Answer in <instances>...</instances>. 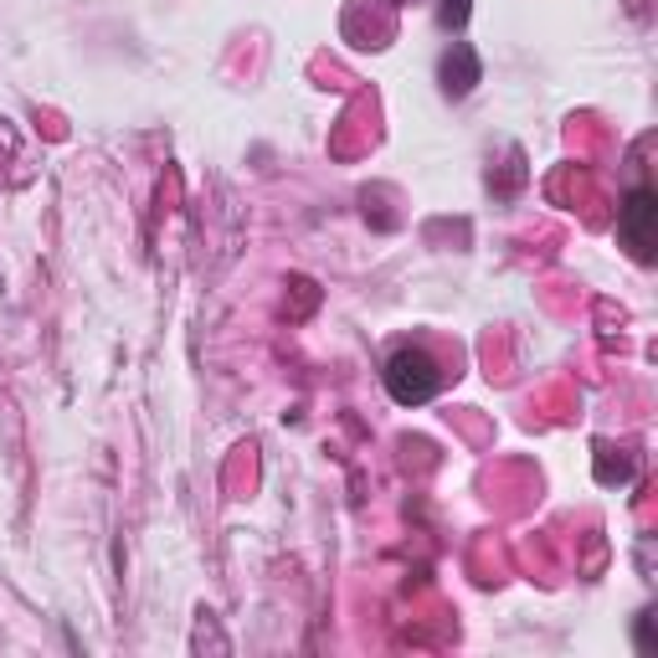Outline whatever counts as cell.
<instances>
[{
	"instance_id": "obj_2",
	"label": "cell",
	"mask_w": 658,
	"mask_h": 658,
	"mask_svg": "<svg viewBox=\"0 0 658 658\" xmlns=\"http://www.w3.org/2000/svg\"><path fill=\"white\" fill-rule=\"evenodd\" d=\"M618 242L628 248V257L633 263H654L658 257V195L648 180H638L633 191L622 195V206H618Z\"/></svg>"
},
{
	"instance_id": "obj_3",
	"label": "cell",
	"mask_w": 658,
	"mask_h": 658,
	"mask_svg": "<svg viewBox=\"0 0 658 658\" xmlns=\"http://www.w3.org/2000/svg\"><path fill=\"white\" fill-rule=\"evenodd\" d=\"M438 83H443L447 98H468L473 93V83H484V62H479V52L468 47V41H453L443 52V62H438Z\"/></svg>"
},
{
	"instance_id": "obj_6",
	"label": "cell",
	"mask_w": 658,
	"mask_h": 658,
	"mask_svg": "<svg viewBox=\"0 0 658 658\" xmlns=\"http://www.w3.org/2000/svg\"><path fill=\"white\" fill-rule=\"evenodd\" d=\"M638 654H654V618L648 612L638 618Z\"/></svg>"
},
{
	"instance_id": "obj_5",
	"label": "cell",
	"mask_w": 658,
	"mask_h": 658,
	"mask_svg": "<svg viewBox=\"0 0 658 658\" xmlns=\"http://www.w3.org/2000/svg\"><path fill=\"white\" fill-rule=\"evenodd\" d=\"M438 21H443V26H464V21H468V0H443V5H438Z\"/></svg>"
},
{
	"instance_id": "obj_4",
	"label": "cell",
	"mask_w": 658,
	"mask_h": 658,
	"mask_svg": "<svg viewBox=\"0 0 658 658\" xmlns=\"http://www.w3.org/2000/svg\"><path fill=\"white\" fill-rule=\"evenodd\" d=\"M633 458H618V464H612V453H607V443L597 447V479L602 484H612V479H618V484H628V479H633Z\"/></svg>"
},
{
	"instance_id": "obj_1",
	"label": "cell",
	"mask_w": 658,
	"mask_h": 658,
	"mask_svg": "<svg viewBox=\"0 0 658 658\" xmlns=\"http://www.w3.org/2000/svg\"><path fill=\"white\" fill-rule=\"evenodd\" d=\"M381 381H387V391H391V402H396V407H427V402L443 391L447 370H443V360H438L432 350L402 345V350H391V355H387Z\"/></svg>"
}]
</instances>
